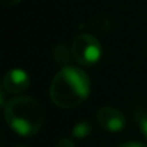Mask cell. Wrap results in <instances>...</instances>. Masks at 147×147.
<instances>
[{"label":"cell","instance_id":"cell-9","mask_svg":"<svg viewBox=\"0 0 147 147\" xmlns=\"http://www.w3.org/2000/svg\"><path fill=\"white\" fill-rule=\"evenodd\" d=\"M56 147H75V144H74V140L69 138V137H63L58 141Z\"/></svg>","mask_w":147,"mask_h":147},{"label":"cell","instance_id":"cell-7","mask_svg":"<svg viewBox=\"0 0 147 147\" xmlns=\"http://www.w3.org/2000/svg\"><path fill=\"white\" fill-rule=\"evenodd\" d=\"M53 55H55V59L59 63H62L63 66H68L66 63L69 61V52H68V48L65 45H62V43L56 45L55 49H53Z\"/></svg>","mask_w":147,"mask_h":147},{"label":"cell","instance_id":"cell-12","mask_svg":"<svg viewBox=\"0 0 147 147\" xmlns=\"http://www.w3.org/2000/svg\"><path fill=\"white\" fill-rule=\"evenodd\" d=\"M16 147H26V146H16Z\"/></svg>","mask_w":147,"mask_h":147},{"label":"cell","instance_id":"cell-8","mask_svg":"<svg viewBox=\"0 0 147 147\" xmlns=\"http://www.w3.org/2000/svg\"><path fill=\"white\" fill-rule=\"evenodd\" d=\"M138 125H140V130H141L143 136L147 138V113L140 114V117H138Z\"/></svg>","mask_w":147,"mask_h":147},{"label":"cell","instance_id":"cell-6","mask_svg":"<svg viewBox=\"0 0 147 147\" xmlns=\"http://www.w3.org/2000/svg\"><path fill=\"white\" fill-rule=\"evenodd\" d=\"M92 131V127L90 125V123L87 121H80L74 125L72 128V136L75 138H85L87 136H90V133Z\"/></svg>","mask_w":147,"mask_h":147},{"label":"cell","instance_id":"cell-10","mask_svg":"<svg viewBox=\"0 0 147 147\" xmlns=\"http://www.w3.org/2000/svg\"><path fill=\"white\" fill-rule=\"evenodd\" d=\"M118 147H147V146L143 143H138V141H128V143H123Z\"/></svg>","mask_w":147,"mask_h":147},{"label":"cell","instance_id":"cell-3","mask_svg":"<svg viewBox=\"0 0 147 147\" xmlns=\"http://www.w3.org/2000/svg\"><path fill=\"white\" fill-rule=\"evenodd\" d=\"M71 52L75 61L82 66H92L101 59L102 46L95 36L90 33H81L74 39Z\"/></svg>","mask_w":147,"mask_h":147},{"label":"cell","instance_id":"cell-1","mask_svg":"<svg viewBox=\"0 0 147 147\" xmlns=\"http://www.w3.org/2000/svg\"><path fill=\"white\" fill-rule=\"evenodd\" d=\"M91 91V82L88 75L80 68L63 66L52 80L51 100L61 108H75L82 104Z\"/></svg>","mask_w":147,"mask_h":147},{"label":"cell","instance_id":"cell-5","mask_svg":"<svg viewBox=\"0 0 147 147\" xmlns=\"http://www.w3.org/2000/svg\"><path fill=\"white\" fill-rule=\"evenodd\" d=\"M29 85H30V78L28 72L19 68L7 71V74L3 78V91L13 95H19L25 92L29 88Z\"/></svg>","mask_w":147,"mask_h":147},{"label":"cell","instance_id":"cell-4","mask_svg":"<svg viewBox=\"0 0 147 147\" xmlns=\"http://www.w3.org/2000/svg\"><path fill=\"white\" fill-rule=\"evenodd\" d=\"M97 121L98 124L105 128L107 131H111V133H117V131H121L124 127H125V117L124 114L114 108V107H101L98 111H97Z\"/></svg>","mask_w":147,"mask_h":147},{"label":"cell","instance_id":"cell-2","mask_svg":"<svg viewBox=\"0 0 147 147\" xmlns=\"http://www.w3.org/2000/svg\"><path fill=\"white\" fill-rule=\"evenodd\" d=\"M5 118L16 134L32 137L42 128L45 114L38 100L20 95L12 98L5 105Z\"/></svg>","mask_w":147,"mask_h":147},{"label":"cell","instance_id":"cell-11","mask_svg":"<svg viewBox=\"0 0 147 147\" xmlns=\"http://www.w3.org/2000/svg\"><path fill=\"white\" fill-rule=\"evenodd\" d=\"M20 2H22V0H2V3L6 5V6H15V5L20 3Z\"/></svg>","mask_w":147,"mask_h":147}]
</instances>
